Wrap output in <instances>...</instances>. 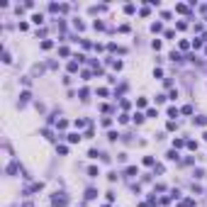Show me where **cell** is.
Here are the masks:
<instances>
[{
  "mask_svg": "<svg viewBox=\"0 0 207 207\" xmlns=\"http://www.w3.org/2000/svg\"><path fill=\"white\" fill-rule=\"evenodd\" d=\"M15 171H17V161H12V163L8 166V173H15Z\"/></svg>",
  "mask_w": 207,
  "mask_h": 207,
  "instance_id": "9a60e30c",
  "label": "cell"
},
{
  "mask_svg": "<svg viewBox=\"0 0 207 207\" xmlns=\"http://www.w3.org/2000/svg\"><path fill=\"white\" fill-rule=\"evenodd\" d=\"M29 98H32V93H29V90H24L22 95H20V107H22V105H27V102H29Z\"/></svg>",
  "mask_w": 207,
  "mask_h": 207,
  "instance_id": "7a4b0ae2",
  "label": "cell"
},
{
  "mask_svg": "<svg viewBox=\"0 0 207 207\" xmlns=\"http://www.w3.org/2000/svg\"><path fill=\"white\" fill-rule=\"evenodd\" d=\"M124 173H127V176H139V168H136V166H129Z\"/></svg>",
  "mask_w": 207,
  "mask_h": 207,
  "instance_id": "52a82bcc",
  "label": "cell"
},
{
  "mask_svg": "<svg viewBox=\"0 0 207 207\" xmlns=\"http://www.w3.org/2000/svg\"><path fill=\"white\" fill-rule=\"evenodd\" d=\"M132 120H134V122H136V124H141V122H144V120H146V115H141V112H136V115H134V117H132Z\"/></svg>",
  "mask_w": 207,
  "mask_h": 207,
  "instance_id": "9c48e42d",
  "label": "cell"
},
{
  "mask_svg": "<svg viewBox=\"0 0 207 207\" xmlns=\"http://www.w3.org/2000/svg\"><path fill=\"white\" fill-rule=\"evenodd\" d=\"M180 146H188V141H185V139H173V149L178 151Z\"/></svg>",
  "mask_w": 207,
  "mask_h": 207,
  "instance_id": "277c9868",
  "label": "cell"
},
{
  "mask_svg": "<svg viewBox=\"0 0 207 207\" xmlns=\"http://www.w3.org/2000/svg\"><path fill=\"white\" fill-rule=\"evenodd\" d=\"M68 141H71V144H78L80 141V134H68Z\"/></svg>",
  "mask_w": 207,
  "mask_h": 207,
  "instance_id": "8fae6325",
  "label": "cell"
},
{
  "mask_svg": "<svg viewBox=\"0 0 207 207\" xmlns=\"http://www.w3.org/2000/svg\"><path fill=\"white\" fill-rule=\"evenodd\" d=\"M107 139H110V141H117V139H120V134H117V132H110Z\"/></svg>",
  "mask_w": 207,
  "mask_h": 207,
  "instance_id": "e0dca14e",
  "label": "cell"
},
{
  "mask_svg": "<svg viewBox=\"0 0 207 207\" xmlns=\"http://www.w3.org/2000/svg\"><path fill=\"white\" fill-rule=\"evenodd\" d=\"M51 46H54L51 39H44V41H41V49H51Z\"/></svg>",
  "mask_w": 207,
  "mask_h": 207,
  "instance_id": "7c38bea8",
  "label": "cell"
},
{
  "mask_svg": "<svg viewBox=\"0 0 207 207\" xmlns=\"http://www.w3.org/2000/svg\"><path fill=\"white\" fill-rule=\"evenodd\" d=\"M88 156H90V158H98V156H102V154H100V151H95V149H90V151H88Z\"/></svg>",
  "mask_w": 207,
  "mask_h": 207,
  "instance_id": "ac0fdd59",
  "label": "cell"
},
{
  "mask_svg": "<svg viewBox=\"0 0 207 207\" xmlns=\"http://www.w3.org/2000/svg\"><path fill=\"white\" fill-rule=\"evenodd\" d=\"M88 95H90V90H88V88H80V100H88Z\"/></svg>",
  "mask_w": 207,
  "mask_h": 207,
  "instance_id": "4fadbf2b",
  "label": "cell"
},
{
  "mask_svg": "<svg viewBox=\"0 0 207 207\" xmlns=\"http://www.w3.org/2000/svg\"><path fill=\"white\" fill-rule=\"evenodd\" d=\"M85 197H88V200L98 197V190H95V188H88V190H85Z\"/></svg>",
  "mask_w": 207,
  "mask_h": 207,
  "instance_id": "8992f818",
  "label": "cell"
},
{
  "mask_svg": "<svg viewBox=\"0 0 207 207\" xmlns=\"http://www.w3.org/2000/svg\"><path fill=\"white\" fill-rule=\"evenodd\" d=\"M192 124H197V127H205V124H207V117H192Z\"/></svg>",
  "mask_w": 207,
  "mask_h": 207,
  "instance_id": "3957f363",
  "label": "cell"
},
{
  "mask_svg": "<svg viewBox=\"0 0 207 207\" xmlns=\"http://www.w3.org/2000/svg\"><path fill=\"white\" fill-rule=\"evenodd\" d=\"M124 12H127V15H132V12H134V5H132V3H129V5H124Z\"/></svg>",
  "mask_w": 207,
  "mask_h": 207,
  "instance_id": "d6986e66",
  "label": "cell"
},
{
  "mask_svg": "<svg viewBox=\"0 0 207 207\" xmlns=\"http://www.w3.org/2000/svg\"><path fill=\"white\" fill-rule=\"evenodd\" d=\"M88 176H90V178H95V176H100V171L95 168V166H90V168H88Z\"/></svg>",
  "mask_w": 207,
  "mask_h": 207,
  "instance_id": "30bf717a",
  "label": "cell"
},
{
  "mask_svg": "<svg viewBox=\"0 0 207 207\" xmlns=\"http://www.w3.org/2000/svg\"><path fill=\"white\" fill-rule=\"evenodd\" d=\"M151 46H154V49L158 51V49H161V39H154V41H151Z\"/></svg>",
  "mask_w": 207,
  "mask_h": 207,
  "instance_id": "ffe728a7",
  "label": "cell"
},
{
  "mask_svg": "<svg viewBox=\"0 0 207 207\" xmlns=\"http://www.w3.org/2000/svg\"><path fill=\"white\" fill-rule=\"evenodd\" d=\"M151 32H161V22H154V24H151Z\"/></svg>",
  "mask_w": 207,
  "mask_h": 207,
  "instance_id": "44dd1931",
  "label": "cell"
},
{
  "mask_svg": "<svg viewBox=\"0 0 207 207\" xmlns=\"http://www.w3.org/2000/svg\"><path fill=\"white\" fill-rule=\"evenodd\" d=\"M176 10H178V12H190L188 5H176Z\"/></svg>",
  "mask_w": 207,
  "mask_h": 207,
  "instance_id": "2e32d148",
  "label": "cell"
},
{
  "mask_svg": "<svg viewBox=\"0 0 207 207\" xmlns=\"http://www.w3.org/2000/svg\"><path fill=\"white\" fill-rule=\"evenodd\" d=\"M188 149H190V151H195V149H197V141H192V139H190V141H188Z\"/></svg>",
  "mask_w": 207,
  "mask_h": 207,
  "instance_id": "7402d4cb",
  "label": "cell"
},
{
  "mask_svg": "<svg viewBox=\"0 0 207 207\" xmlns=\"http://www.w3.org/2000/svg\"><path fill=\"white\" fill-rule=\"evenodd\" d=\"M32 22L34 24H41V22H44V15H39V12H37V15H32Z\"/></svg>",
  "mask_w": 207,
  "mask_h": 207,
  "instance_id": "ba28073f",
  "label": "cell"
},
{
  "mask_svg": "<svg viewBox=\"0 0 207 207\" xmlns=\"http://www.w3.org/2000/svg\"><path fill=\"white\" fill-rule=\"evenodd\" d=\"M168 117H173V120H176V117H178V107H168Z\"/></svg>",
  "mask_w": 207,
  "mask_h": 207,
  "instance_id": "5bb4252c",
  "label": "cell"
},
{
  "mask_svg": "<svg viewBox=\"0 0 207 207\" xmlns=\"http://www.w3.org/2000/svg\"><path fill=\"white\" fill-rule=\"evenodd\" d=\"M166 158H168V161H178V151H176V149H171L168 154H166Z\"/></svg>",
  "mask_w": 207,
  "mask_h": 207,
  "instance_id": "5b68a950",
  "label": "cell"
},
{
  "mask_svg": "<svg viewBox=\"0 0 207 207\" xmlns=\"http://www.w3.org/2000/svg\"><path fill=\"white\" fill-rule=\"evenodd\" d=\"M51 205H54V207H66V205H68L66 192H56V195L51 197Z\"/></svg>",
  "mask_w": 207,
  "mask_h": 207,
  "instance_id": "6da1fadb",
  "label": "cell"
}]
</instances>
